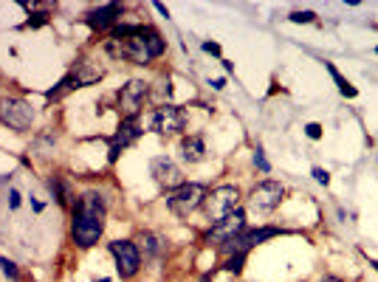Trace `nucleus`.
<instances>
[{"instance_id": "f257e3e1", "label": "nucleus", "mask_w": 378, "mask_h": 282, "mask_svg": "<svg viewBox=\"0 0 378 282\" xmlns=\"http://www.w3.org/2000/svg\"><path fill=\"white\" fill-rule=\"evenodd\" d=\"M105 232V218L94 215V212H82V209H73V223H71V237L80 248H91L99 243Z\"/></svg>"}, {"instance_id": "f03ea898", "label": "nucleus", "mask_w": 378, "mask_h": 282, "mask_svg": "<svg viewBox=\"0 0 378 282\" xmlns=\"http://www.w3.org/2000/svg\"><path fill=\"white\" fill-rule=\"evenodd\" d=\"M235 209H240V192H238V186H217L203 200V212H206V218L212 223L223 221L226 215H232Z\"/></svg>"}, {"instance_id": "7ed1b4c3", "label": "nucleus", "mask_w": 378, "mask_h": 282, "mask_svg": "<svg viewBox=\"0 0 378 282\" xmlns=\"http://www.w3.org/2000/svg\"><path fill=\"white\" fill-rule=\"evenodd\" d=\"M206 195H209V192H206L203 184H181L178 189H173V192L167 195V206H170L173 215L187 218V215H192L198 206H203Z\"/></svg>"}, {"instance_id": "20e7f679", "label": "nucleus", "mask_w": 378, "mask_h": 282, "mask_svg": "<svg viewBox=\"0 0 378 282\" xmlns=\"http://www.w3.org/2000/svg\"><path fill=\"white\" fill-rule=\"evenodd\" d=\"M110 254L116 260V271H119L122 279H130V276L138 274V268H141V251H138V246L133 240H113L110 243Z\"/></svg>"}, {"instance_id": "39448f33", "label": "nucleus", "mask_w": 378, "mask_h": 282, "mask_svg": "<svg viewBox=\"0 0 378 282\" xmlns=\"http://www.w3.org/2000/svg\"><path fill=\"white\" fill-rule=\"evenodd\" d=\"M243 232H246V212H243V209H235L232 215H226L223 221L212 223V229L206 232V243H217V246H223V243L235 240V237H238V235H243Z\"/></svg>"}, {"instance_id": "423d86ee", "label": "nucleus", "mask_w": 378, "mask_h": 282, "mask_svg": "<svg viewBox=\"0 0 378 282\" xmlns=\"http://www.w3.org/2000/svg\"><path fill=\"white\" fill-rule=\"evenodd\" d=\"M282 195H285V186H282L279 181H263V184H257V186L252 189L249 206L257 212V215H268V212H274V209L279 206Z\"/></svg>"}, {"instance_id": "0eeeda50", "label": "nucleus", "mask_w": 378, "mask_h": 282, "mask_svg": "<svg viewBox=\"0 0 378 282\" xmlns=\"http://www.w3.org/2000/svg\"><path fill=\"white\" fill-rule=\"evenodd\" d=\"M150 124H153V130L159 135H175L187 127V110L178 105H161V107H156Z\"/></svg>"}, {"instance_id": "6e6552de", "label": "nucleus", "mask_w": 378, "mask_h": 282, "mask_svg": "<svg viewBox=\"0 0 378 282\" xmlns=\"http://www.w3.org/2000/svg\"><path fill=\"white\" fill-rule=\"evenodd\" d=\"M0 121L12 130H29L34 121V110L23 99H0Z\"/></svg>"}, {"instance_id": "1a4fd4ad", "label": "nucleus", "mask_w": 378, "mask_h": 282, "mask_svg": "<svg viewBox=\"0 0 378 282\" xmlns=\"http://www.w3.org/2000/svg\"><path fill=\"white\" fill-rule=\"evenodd\" d=\"M150 175L156 178V184H161L164 189H178L184 184V172L178 170V164L167 156H156L153 161H150Z\"/></svg>"}, {"instance_id": "9d476101", "label": "nucleus", "mask_w": 378, "mask_h": 282, "mask_svg": "<svg viewBox=\"0 0 378 282\" xmlns=\"http://www.w3.org/2000/svg\"><path fill=\"white\" fill-rule=\"evenodd\" d=\"M147 82H141V80H130L127 85H122V91H119V110L127 116V119H136L138 116V110H141V105H144V96H147Z\"/></svg>"}, {"instance_id": "9b49d317", "label": "nucleus", "mask_w": 378, "mask_h": 282, "mask_svg": "<svg viewBox=\"0 0 378 282\" xmlns=\"http://www.w3.org/2000/svg\"><path fill=\"white\" fill-rule=\"evenodd\" d=\"M138 135H141V124H138V119H124V121L119 124V130L113 133V138H110V153H108V161H110V164H116V161H119V156H122V150H127Z\"/></svg>"}, {"instance_id": "f8f14e48", "label": "nucleus", "mask_w": 378, "mask_h": 282, "mask_svg": "<svg viewBox=\"0 0 378 282\" xmlns=\"http://www.w3.org/2000/svg\"><path fill=\"white\" fill-rule=\"evenodd\" d=\"M119 17H122V6L119 3H108V6H99V9H94L88 15V26L102 31V29H110Z\"/></svg>"}, {"instance_id": "ddd939ff", "label": "nucleus", "mask_w": 378, "mask_h": 282, "mask_svg": "<svg viewBox=\"0 0 378 282\" xmlns=\"http://www.w3.org/2000/svg\"><path fill=\"white\" fill-rule=\"evenodd\" d=\"M181 158L187 164H198L206 158V144H203V138L201 135H187L181 138Z\"/></svg>"}, {"instance_id": "4468645a", "label": "nucleus", "mask_w": 378, "mask_h": 282, "mask_svg": "<svg viewBox=\"0 0 378 282\" xmlns=\"http://www.w3.org/2000/svg\"><path fill=\"white\" fill-rule=\"evenodd\" d=\"M73 209L94 212V215H102V218H105L108 203H105V198H102L99 192H85V195H80V200H77V206H73Z\"/></svg>"}, {"instance_id": "2eb2a0df", "label": "nucleus", "mask_w": 378, "mask_h": 282, "mask_svg": "<svg viewBox=\"0 0 378 282\" xmlns=\"http://www.w3.org/2000/svg\"><path fill=\"white\" fill-rule=\"evenodd\" d=\"M138 248H144L147 257H159V254L164 251V243H161V237L153 235V232H141V235H138Z\"/></svg>"}, {"instance_id": "dca6fc26", "label": "nucleus", "mask_w": 378, "mask_h": 282, "mask_svg": "<svg viewBox=\"0 0 378 282\" xmlns=\"http://www.w3.org/2000/svg\"><path fill=\"white\" fill-rule=\"evenodd\" d=\"M325 68H328V74L333 77V82H336V88H339V94H342V96H347V99H356V96H358V91H356L344 77H342V70H339L333 62H325Z\"/></svg>"}, {"instance_id": "f3484780", "label": "nucleus", "mask_w": 378, "mask_h": 282, "mask_svg": "<svg viewBox=\"0 0 378 282\" xmlns=\"http://www.w3.org/2000/svg\"><path fill=\"white\" fill-rule=\"evenodd\" d=\"M73 88H82V85H80V80L73 77V74H68V77H65L54 91H48L45 96H48V99H59V96H65V94H68V91H73Z\"/></svg>"}, {"instance_id": "a211bd4d", "label": "nucleus", "mask_w": 378, "mask_h": 282, "mask_svg": "<svg viewBox=\"0 0 378 282\" xmlns=\"http://www.w3.org/2000/svg\"><path fill=\"white\" fill-rule=\"evenodd\" d=\"M243 262H246V254H232L229 260L223 262V271H226V274H235V276H238V274L243 271Z\"/></svg>"}, {"instance_id": "6ab92c4d", "label": "nucleus", "mask_w": 378, "mask_h": 282, "mask_svg": "<svg viewBox=\"0 0 378 282\" xmlns=\"http://www.w3.org/2000/svg\"><path fill=\"white\" fill-rule=\"evenodd\" d=\"M0 271H3L9 279H15V282L20 279V268H17L12 260H6V257H0Z\"/></svg>"}, {"instance_id": "aec40b11", "label": "nucleus", "mask_w": 378, "mask_h": 282, "mask_svg": "<svg viewBox=\"0 0 378 282\" xmlns=\"http://www.w3.org/2000/svg\"><path fill=\"white\" fill-rule=\"evenodd\" d=\"M288 20H291V23H314L317 15H314V12H291Z\"/></svg>"}, {"instance_id": "412c9836", "label": "nucleus", "mask_w": 378, "mask_h": 282, "mask_svg": "<svg viewBox=\"0 0 378 282\" xmlns=\"http://www.w3.org/2000/svg\"><path fill=\"white\" fill-rule=\"evenodd\" d=\"M254 164L260 167V172H271V164H268V158H266L263 147H257V150H254Z\"/></svg>"}, {"instance_id": "4be33fe9", "label": "nucleus", "mask_w": 378, "mask_h": 282, "mask_svg": "<svg viewBox=\"0 0 378 282\" xmlns=\"http://www.w3.org/2000/svg\"><path fill=\"white\" fill-rule=\"evenodd\" d=\"M311 175H314V181H317V184H322V186H328V184H330V172H328V170H322V167H314V172H311Z\"/></svg>"}, {"instance_id": "5701e85b", "label": "nucleus", "mask_w": 378, "mask_h": 282, "mask_svg": "<svg viewBox=\"0 0 378 282\" xmlns=\"http://www.w3.org/2000/svg\"><path fill=\"white\" fill-rule=\"evenodd\" d=\"M305 135H308V138H314V141H319V138H322V124H317V121L305 124Z\"/></svg>"}, {"instance_id": "b1692460", "label": "nucleus", "mask_w": 378, "mask_h": 282, "mask_svg": "<svg viewBox=\"0 0 378 282\" xmlns=\"http://www.w3.org/2000/svg\"><path fill=\"white\" fill-rule=\"evenodd\" d=\"M203 51L206 54H220V45L217 43H203Z\"/></svg>"}, {"instance_id": "393cba45", "label": "nucleus", "mask_w": 378, "mask_h": 282, "mask_svg": "<svg viewBox=\"0 0 378 282\" xmlns=\"http://www.w3.org/2000/svg\"><path fill=\"white\" fill-rule=\"evenodd\" d=\"M223 85H226L223 80H215V82H212V88H215V91H223Z\"/></svg>"}, {"instance_id": "a878e982", "label": "nucleus", "mask_w": 378, "mask_h": 282, "mask_svg": "<svg viewBox=\"0 0 378 282\" xmlns=\"http://www.w3.org/2000/svg\"><path fill=\"white\" fill-rule=\"evenodd\" d=\"M322 282H344V279H339V276H325Z\"/></svg>"}, {"instance_id": "bb28decb", "label": "nucleus", "mask_w": 378, "mask_h": 282, "mask_svg": "<svg viewBox=\"0 0 378 282\" xmlns=\"http://www.w3.org/2000/svg\"><path fill=\"white\" fill-rule=\"evenodd\" d=\"M370 265H372V268H375V271H378V260H370Z\"/></svg>"}, {"instance_id": "cd10ccee", "label": "nucleus", "mask_w": 378, "mask_h": 282, "mask_svg": "<svg viewBox=\"0 0 378 282\" xmlns=\"http://www.w3.org/2000/svg\"><path fill=\"white\" fill-rule=\"evenodd\" d=\"M201 282H212V274H206V276H203V279H201Z\"/></svg>"}, {"instance_id": "c85d7f7f", "label": "nucleus", "mask_w": 378, "mask_h": 282, "mask_svg": "<svg viewBox=\"0 0 378 282\" xmlns=\"http://www.w3.org/2000/svg\"><path fill=\"white\" fill-rule=\"evenodd\" d=\"M96 282H108V279H105V276H102V279H96Z\"/></svg>"}, {"instance_id": "c756f323", "label": "nucleus", "mask_w": 378, "mask_h": 282, "mask_svg": "<svg viewBox=\"0 0 378 282\" xmlns=\"http://www.w3.org/2000/svg\"><path fill=\"white\" fill-rule=\"evenodd\" d=\"M375 54H378V48H375Z\"/></svg>"}]
</instances>
